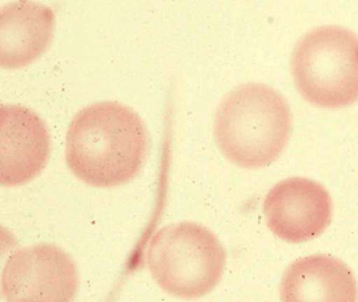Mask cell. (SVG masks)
I'll return each mask as SVG.
<instances>
[{
    "mask_svg": "<svg viewBox=\"0 0 358 302\" xmlns=\"http://www.w3.org/2000/svg\"><path fill=\"white\" fill-rule=\"evenodd\" d=\"M149 135L131 108L99 102L83 108L66 135V162L82 182L112 188L129 182L142 169Z\"/></svg>",
    "mask_w": 358,
    "mask_h": 302,
    "instance_id": "cell-1",
    "label": "cell"
},
{
    "mask_svg": "<svg viewBox=\"0 0 358 302\" xmlns=\"http://www.w3.org/2000/svg\"><path fill=\"white\" fill-rule=\"evenodd\" d=\"M292 131L287 101L264 83H245L225 96L215 115V141L232 164L258 169L282 154Z\"/></svg>",
    "mask_w": 358,
    "mask_h": 302,
    "instance_id": "cell-2",
    "label": "cell"
},
{
    "mask_svg": "<svg viewBox=\"0 0 358 302\" xmlns=\"http://www.w3.org/2000/svg\"><path fill=\"white\" fill-rule=\"evenodd\" d=\"M291 71L301 96L324 109L358 102V36L343 26H321L296 43Z\"/></svg>",
    "mask_w": 358,
    "mask_h": 302,
    "instance_id": "cell-3",
    "label": "cell"
},
{
    "mask_svg": "<svg viewBox=\"0 0 358 302\" xmlns=\"http://www.w3.org/2000/svg\"><path fill=\"white\" fill-rule=\"evenodd\" d=\"M227 254L220 239L194 222L161 228L148 250V268L168 294L196 299L210 294L221 281Z\"/></svg>",
    "mask_w": 358,
    "mask_h": 302,
    "instance_id": "cell-4",
    "label": "cell"
},
{
    "mask_svg": "<svg viewBox=\"0 0 358 302\" xmlns=\"http://www.w3.org/2000/svg\"><path fill=\"white\" fill-rule=\"evenodd\" d=\"M78 289V269L62 248L39 244L15 252L2 273V294L13 302H66Z\"/></svg>",
    "mask_w": 358,
    "mask_h": 302,
    "instance_id": "cell-5",
    "label": "cell"
},
{
    "mask_svg": "<svg viewBox=\"0 0 358 302\" xmlns=\"http://www.w3.org/2000/svg\"><path fill=\"white\" fill-rule=\"evenodd\" d=\"M266 225L280 239L303 244L320 236L333 218L328 191L307 178H288L268 192L264 202Z\"/></svg>",
    "mask_w": 358,
    "mask_h": 302,
    "instance_id": "cell-6",
    "label": "cell"
},
{
    "mask_svg": "<svg viewBox=\"0 0 358 302\" xmlns=\"http://www.w3.org/2000/svg\"><path fill=\"white\" fill-rule=\"evenodd\" d=\"M50 136L43 120L20 105L0 109V180L3 187L31 182L45 168Z\"/></svg>",
    "mask_w": 358,
    "mask_h": 302,
    "instance_id": "cell-7",
    "label": "cell"
},
{
    "mask_svg": "<svg viewBox=\"0 0 358 302\" xmlns=\"http://www.w3.org/2000/svg\"><path fill=\"white\" fill-rule=\"evenodd\" d=\"M55 15L34 0H16L0 13V62L5 69H20L45 53L53 36Z\"/></svg>",
    "mask_w": 358,
    "mask_h": 302,
    "instance_id": "cell-8",
    "label": "cell"
},
{
    "mask_svg": "<svg viewBox=\"0 0 358 302\" xmlns=\"http://www.w3.org/2000/svg\"><path fill=\"white\" fill-rule=\"evenodd\" d=\"M285 302H354L357 281L351 269L330 255H311L288 266L281 281Z\"/></svg>",
    "mask_w": 358,
    "mask_h": 302,
    "instance_id": "cell-9",
    "label": "cell"
}]
</instances>
